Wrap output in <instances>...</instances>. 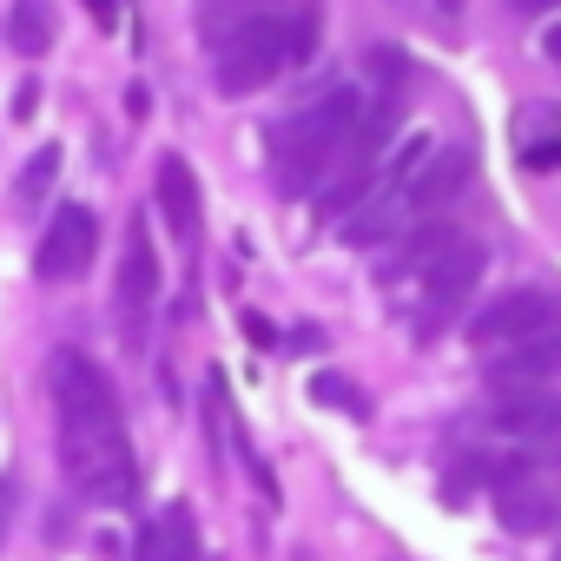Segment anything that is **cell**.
<instances>
[{
  "mask_svg": "<svg viewBox=\"0 0 561 561\" xmlns=\"http://www.w3.org/2000/svg\"><path fill=\"white\" fill-rule=\"evenodd\" d=\"M554 377H561V331L528 337V344L489 357V390L495 397H508V390H548Z\"/></svg>",
  "mask_w": 561,
  "mask_h": 561,
  "instance_id": "9c48e42d",
  "label": "cell"
},
{
  "mask_svg": "<svg viewBox=\"0 0 561 561\" xmlns=\"http://www.w3.org/2000/svg\"><path fill=\"white\" fill-rule=\"evenodd\" d=\"M489 430L508 443H561V397L554 390H508L489 403Z\"/></svg>",
  "mask_w": 561,
  "mask_h": 561,
  "instance_id": "ba28073f",
  "label": "cell"
},
{
  "mask_svg": "<svg viewBox=\"0 0 561 561\" xmlns=\"http://www.w3.org/2000/svg\"><path fill=\"white\" fill-rule=\"evenodd\" d=\"M364 113H370V106H364V93H351V87H337V93L311 100L305 113H291L285 126L271 133V172H277V192H318V185L337 172L344 146L357 139Z\"/></svg>",
  "mask_w": 561,
  "mask_h": 561,
  "instance_id": "7a4b0ae2",
  "label": "cell"
},
{
  "mask_svg": "<svg viewBox=\"0 0 561 561\" xmlns=\"http://www.w3.org/2000/svg\"><path fill=\"white\" fill-rule=\"evenodd\" d=\"M554 561H561V535H554Z\"/></svg>",
  "mask_w": 561,
  "mask_h": 561,
  "instance_id": "603a6c76",
  "label": "cell"
},
{
  "mask_svg": "<svg viewBox=\"0 0 561 561\" xmlns=\"http://www.w3.org/2000/svg\"><path fill=\"white\" fill-rule=\"evenodd\" d=\"M311 41H318V14H298V21H285V14L238 21V27L218 41V54H211V80H218L225 100L264 93L285 67H298V60L311 54Z\"/></svg>",
  "mask_w": 561,
  "mask_h": 561,
  "instance_id": "3957f363",
  "label": "cell"
},
{
  "mask_svg": "<svg viewBox=\"0 0 561 561\" xmlns=\"http://www.w3.org/2000/svg\"><path fill=\"white\" fill-rule=\"evenodd\" d=\"M54 416H60V462H67V482L100 502V508H119L133 502V443H126V416H119V390L113 377L80 357V351H60L54 357Z\"/></svg>",
  "mask_w": 561,
  "mask_h": 561,
  "instance_id": "6da1fadb",
  "label": "cell"
},
{
  "mask_svg": "<svg viewBox=\"0 0 561 561\" xmlns=\"http://www.w3.org/2000/svg\"><path fill=\"white\" fill-rule=\"evenodd\" d=\"M80 8L93 14V27H113L119 21V0H80Z\"/></svg>",
  "mask_w": 561,
  "mask_h": 561,
  "instance_id": "ac0fdd59",
  "label": "cell"
},
{
  "mask_svg": "<svg viewBox=\"0 0 561 561\" xmlns=\"http://www.w3.org/2000/svg\"><path fill=\"white\" fill-rule=\"evenodd\" d=\"M495 515H502V528H508V535H548V528L561 522V495L522 476V482L495 489Z\"/></svg>",
  "mask_w": 561,
  "mask_h": 561,
  "instance_id": "4fadbf2b",
  "label": "cell"
},
{
  "mask_svg": "<svg viewBox=\"0 0 561 561\" xmlns=\"http://www.w3.org/2000/svg\"><path fill=\"white\" fill-rule=\"evenodd\" d=\"M133 561H198V522H192V508H185V502L159 508V515L146 522Z\"/></svg>",
  "mask_w": 561,
  "mask_h": 561,
  "instance_id": "5bb4252c",
  "label": "cell"
},
{
  "mask_svg": "<svg viewBox=\"0 0 561 561\" xmlns=\"http://www.w3.org/2000/svg\"><path fill=\"white\" fill-rule=\"evenodd\" d=\"M482 244L476 238H456L449 251H436L423 271H416V291H423V324H443V318H456L469 298H476V285H482Z\"/></svg>",
  "mask_w": 561,
  "mask_h": 561,
  "instance_id": "5b68a950",
  "label": "cell"
},
{
  "mask_svg": "<svg viewBox=\"0 0 561 561\" xmlns=\"http://www.w3.org/2000/svg\"><path fill=\"white\" fill-rule=\"evenodd\" d=\"M541 54H548V60H554V67H561V14H554V27H548V34H541Z\"/></svg>",
  "mask_w": 561,
  "mask_h": 561,
  "instance_id": "d6986e66",
  "label": "cell"
},
{
  "mask_svg": "<svg viewBox=\"0 0 561 561\" xmlns=\"http://www.w3.org/2000/svg\"><path fill=\"white\" fill-rule=\"evenodd\" d=\"M311 397H318V403H331V410H351V416H370V403H364V390H351V383H344V377H331V370H324V377L311 383Z\"/></svg>",
  "mask_w": 561,
  "mask_h": 561,
  "instance_id": "e0dca14e",
  "label": "cell"
},
{
  "mask_svg": "<svg viewBox=\"0 0 561 561\" xmlns=\"http://www.w3.org/2000/svg\"><path fill=\"white\" fill-rule=\"evenodd\" d=\"M54 179H60V146H41V152H34V165L21 172V198H27V205H34V198H47V185H54Z\"/></svg>",
  "mask_w": 561,
  "mask_h": 561,
  "instance_id": "2e32d148",
  "label": "cell"
},
{
  "mask_svg": "<svg viewBox=\"0 0 561 561\" xmlns=\"http://www.w3.org/2000/svg\"><path fill=\"white\" fill-rule=\"evenodd\" d=\"M430 8H436V14H462V0H430Z\"/></svg>",
  "mask_w": 561,
  "mask_h": 561,
  "instance_id": "7402d4cb",
  "label": "cell"
},
{
  "mask_svg": "<svg viewBox=\"0 0 561 561\" xmlns=\"http://www.w3.org/2000/svg\"><path fill=\"white\" fill-rule=\"evenodd\" d=\"M152 305H159V244H152V225L133 218L126 225V251H119V318H126V337L146 324Z\"/></svg>",
  "mask_w": 561,
  "mask_h": 561,
  "instance_id": "52a82bcc",
  "label": "cell"
},
{
  "mask_svg": "<svg viewBox=\"0 0 561 561\" xmlns=\"http://www.w3.org/2000/svg\"><path fill=\"white\" fill-rule=\"evenodd\" d=\"M159 211H165V225L179 231V244H198L205 198H198V179H192V165H185L179 152L159 159Z\"/></svg>",
  "mask_w": 561,
  "mask_h": 561,
  "instance_id": "8fae6325",
  "label": "cell"
},
{
  "mask_svg": "<svg viewBox=\"0 0 561 561\" xmlns=\"http://www.w3.org/2000/svg\"><path fill=\"white\" fill-rule=\"evenodd\" d=\"M100 251V218L93 205H60L41 231V251H34V271H41V285H67V277H80Z\"/></svg>",
  "mask_w": 561,
  "mask_h": 561,
  "instance_id": "8992f818",
  "label": "cell"
},
{
  "mask_svg": "<svg viewBox=\"0 0 561 561\" xmlns=\"http://www.w3.org/2000/svg\"><path fill=\"white\" fill-rule=\"evenodd\" d=\"M462 185H469V152H443V146H436V152L423 159V172L410 179L403 205H410V218H436Z\"/></svg>",
  "mask_w": 561,
  "mask_h": 561,
  "instance_id": "30bf717a",
  "label": "cell"
},
{
  "mask_svg": "<svg viewBox=\"0 0 561 561\" xmlns=\"http://www.w3.org/2000/svg\"><path fill=\"white\" fill-rule=\"evenodd\" d=\"M54 34H60L54 0H14V8H8V41H14L21 60H47L54 54Z\"/></svg>",
  "mask_w": 561,
  "mask_h": 561,
  "instance_id": "9a60e30c",
  "label": "cell"
},
{
  "mask_svg": "<svg viewBox=\"0 0 561 561\" xmlns=\"http://www.w3.org/2000/svg\"><path fill=\"white\" fill-rule=\"evenodd\" d=\"M548 331H561V298L541 291V285H515V291H502L495 305H482V311L469 318V344H476L482 357L515 351V344L548 337Z\"/></svg>",
  "mask_w": 561,
  "mask_h": 561,
  "instance_id": "277c9868",
  "label": "cell"
},
{
  "mask_svg": "<svg viewBox=\"0 0 561 561\" xmlns=\"http://www.w3.org/2000/svg\"><path fill=\"white\" fill-rule=\"evenodd\" d=\"M8 515H14V482H0V541H8Z\"/></svg>",
  "mask_w": 561,
  "mask_h": 561,
  "instance_id": "ffe728a7",
  "label": "cell"
},
{
  "mask_svg": "<svg viewBox=\"0 0 561 561\" xmlns=\"http://www.w3.org/2000/svg\"><path fill=\"white\" fill-rule=\"evenodd\" d=\"M515 159L528 172H561V106L548 100H528L515 113Z\"/></svg>",
  "mask_w": 561,
  "mask_h": 561,
  "instance_id": "7c38bea8",
  "label": "cell"
},
{
  "mask_svg": "<svg viewBox=\"0 0 561 561\" xmlns=\"http://www.w3.org/2000/svg\"><path fill=\"white\" fill-rule=\"evenodd\" d=\"M522 8H528V14H554V8H561V0H522Z\"/></svg>",
  "mask_w": 561,
  "mask_h": 561,
  "instance_id": "44dd1931",
  "label": "cell"
}]
</instances>
